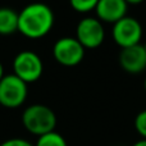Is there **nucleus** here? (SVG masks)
I'll use <instances>...</instances> for the list:
<instances>
[{
  "label": "nucleus",
  "instance_id": "obj_8",
  "mask_svg": "<svg viewBox=\"0 0 146 146\" xmlns=\"http://www.w3.org/2000/svg\"><path fill=\"white\" fill-rule=\"evenodd\" d=\"M119 64L124 72L129 74H139L146 69V49L144 45L129 46L122 49L119 54Z\"/></svg>",
  "mask_w": 146,
  "mask_h": 146
},
{
  "label": "nucleus",
  "instance_id": "obj_1",
  "mask_svg": "<svg viewBox=\"0 0 146 146\" xmlns=\"http://www.w3.org/2000/svg\"><path fill=\"white\" fill-rule=\"evenodd\" d=\"M54 12L45 3H31L19 12L18 32L27 38H41L51 31L54 26Z\"/></svg>",
  "mask_w": 146,
  "mask_h": 146
},
{
  "label": "nucleus",
  "instance_id": "obj_16",
  "mask_svg": "<svg viewBox=\"0 0 146 146\" xmlns=\"http://www.w3.org/2000/svg\"><path fill=\"white\" fill-rule=\"evenodd\" d=\"M126 1L128 3V5H139L142 1H145V0H126Z\"/></svg>",
  "mask_w": 146,
  "mask_h": 146
},
{
  "label": "nucleus",
  "instance_id": "obj_15",
  "mask_svg": "<svg viewBox=\"0 0 146 146\" xmlns=\"http://www.w3.org/2000/svg\"><path fill=\"white\" fill-rule=\"evenodd\" d=\"M132 146H146V139H140L139 141H136Z\"/></svg>",
  "mask_w": 146,
  "mask_h": 146
},
{
  "label": "nucleus",
  "instance_id": "obj_2",
  "mask_svg": "<svg viewBox=\"0 0 146 146\" xmlns=\"http://www.w3.org/2000/svg\"><path fill=\"white\" fill-rule=\"evenodd\" d=\"M22 123L30 133L41 136L55 129L56 115L53 109L44 104H32L23 111Z\"/></svg>",
  "mask_w": 146,
  "mask_h": 146
},
{
  "label": "nucleus",
  "instance_id": "obj_9",
  "mask_svg": "<svg viewBox=\"0 0 146 146\" xmlns=\"http://www.w3.org/2000/svg\"><path fill=\"white\" fill-rule=\"evenodd\" d=\"M128 3L126 0H99L95 8L96 17L105 23L114 25L127 15Z\"/></svg>",
  "mask_w": 146,
  "mask_h": 146
},
{
  "label": "nucleus",
  "instance_id": "obj_6",
  "mask_svg": "<svg viewBox=\"0 0 146 146\" xmlns=\"http://www.w3.org/2000/svg\"><path fill=\"white\" fill-rule=\"evenodd\" d=\"M54 59L60 66L76 67L85 58V48L76 37H62L53 46Z\"/></svg>",
  "mask_w": 146,
  "mask_h": 146
},
{
  "label": "nucleus",
  "instance_id": "obj_13",
  "mask_svg": "<svg viewBox=\"0 0 146 146\" xmlns=\"http://www.w3.org/2000/svg\"><path fill=\"white\" fill-rule=\"evenodd\" d=\"M135 128L141 139H146V109L141 110L135 118Z\"/></svg>",
  "mask_w": 146,
  "mask_h": 146
},
{
  "label": "nucleus",
  "instance_id": "obj_17",
  "mask_svg": "<svg viewBox=\"0 0 146 146\" xmlns=\"http://www.w3.org/2000/svg\"><path fill=\"white\" fill-rule=\"evenodd\" d=\"M4 76H5V74H4V67H3L1 62H0V80H1Z\"/></svg>",
  "mask_w": 146,
  "mask_h": 146
},
{
  "label": "nucleus",
  "instance_id": "obj_12",
  "mask_svg": "<svg viewBox=\"0 0 146 146\" xmlns=\"http://www.w3.org/2000/svg\"><path fill=\"white\" fill-rule=\"evenodd\" d=\"M99 0H69V4L76 12L78 13H88L95 10Z\"/></svg>",
  "mask_w": 146,
  "mask_h": 146
},
{
  "label": "nucleus",
  "instance_id": "obj_5",
  "mask_svg": "<svg viewBox=\"0 0 146 146\" xmlns=\"http://www.w3.org/2000/svg\"><path fill=\"white\" fill-rule=\"evenodd\" d=\"M111 37L122 49L137 45L142 38V26L136 18L126 15L113 25Z\"/></svg>",
  "mask_w": 146,
  "mask_h": 146
},
{
  "label": "nucleus",
  "instance_id": "obj_7",
  "mask_svg": "<svg viewBox=\"0 0 146 146\" xmlns=\"http://www.w3.org/2000/svg\"><path fill=\"white\" fill-rule=\"evenodd\" d=\"M76 38L85 49H96L105 40L104 25L98 17H85L76 27Z\"/></svg>",
  "mask_w": 146,
  "mask_h": 146
},
{
  "label": "nucleus",
  "instance_id": "obj_11",
  "mask_svg": "<svg viewBox=\"0 0 146 146\" xmlns=\"http://www.w3.org/2000/svg\"><path fill=\"white\" fill-rule=\"evenodd\" d=\"M35 146H68L67 141L60 133L51 131L49 133L38 136Z\"/></svg>",
  "mask_w": 146,
  "mask_h": 146
},
{
  "label": "nucleus",
  "instance_id": "obj_3",
  "mask_svg": "<svg viewBox=\"0 0 146 146\" xmlns=\"http://www.w3.org/2000/svg\"><path fill=\"white\" fill-rule=\"evenodd\" d=\"M27 85L14 73L4 76L0 80V105L8 109L21 106L27 99Z\"/></svg>",
  "mask_w": 146,
  "mask_h": 146
},
{
  "label": "nucleus",
  "instance_id": "obj_10",
  "mask_svg": "<svg viewBox=\"0 0 146 146\" xmlns=\"http://www.w3.org/2000/svg\"><path fill=\"white\" fill-rule=\"evenodd\" d=\"M18 17H19V13H17L12 8H0V35L8 36L17 32Z\"/></svg>",
  "mask_w": 146,
  "mask_h": 146
},
{
  "label": "nucleus",
  "instance_id": "obj_19",
  "mask_svg": "<svg viewBox=\"0 0 146 146\" xmlns=\"http://www.w3.org/2000/svg\"><path fill=\"white\" fill-rule=\"evenodd\" d=\"M144 46H145V49H146V42H145V44H144Z\"/></svg>",
  "mask_w": 146,
  "mask_h": 146
},
{
  "label": "nucleus",
  "instance_id": "obj_18",
  "mask_svg": "<svg viewBox=\"0 0 146 146\" xmlns=\"http://www.w3.org/2000/svg\"><path fill=\"white\" fill-rule=\"evenodd\" d=\"M144 88H145V91H146V78H145V81H144Z\"/></svg>",
  "mask_w": 146,
  "mask_h": 146
},
{
  "label": "nucleus",
  "instance_id": "obj_14",
  "mask_svg": "<svg viewBox=\"0 0 146 146\" xmlns=\"http://www.w3.org/2000/svg\"><path fill=\"white\" fill-rule=\"evenodd\" d=\"M0 146H35V145H32L31 142H28L25 139H17V137H14V139H9L7 141L1 142Z\"/></svg>",
  "mask_w": 146,
  "mask_h": 146
},
{
  "label": "nucleus",
  "instance_id": "obj_4",
  "mask_svg": "<svg viewBox=\"0 0 146 146\" xmlns=\"http://www.w3.org/2000/svg\"><path fill=\"white\" fill-rule=\"evenodd\" d=\"M44 64L41 58L31 50L21 51L13 60V73L23 80L26 83L36 82L41 77Z\"/></svg>",
  "mask_w": 146,
  "mask_h": 146
}]
</instances>
